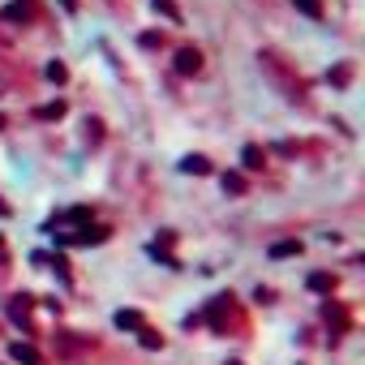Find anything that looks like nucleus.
<instances>
[{"label":"nucleus","mask_w":365,"mask_h":365,"mask_svg":"<svg viewBox=\"0 0 365 365\" xmlns=\"http://www.w3.org/2000/svg\"><path fill=\"white\" fill-rule=\"evenodd\" d=\"M155 9H164V13H168V18H172V22H181V9H176V5H172V0H155Z\"/></svg>","instance_id":"2"},{"label":"nucleus","mask_w":365,"mask_h":365,"mask_svg":"<svg viewBox=\"0 0 365 365\" xmlns=\"http://www.w3.org/2000/svg\"><path fill=\"white\" fill-rule=\"evenodd\" d=\"M297 9H305L309 18H318V13H323V5H318V0H297Z\"/></svg>","instance_id":"3"},{"label":"nucleus","mask_w":365,"mask_h":365,"mask_svg":"<svg viewBox=\"0 0 365 365\" xmlns=\"http://www.w3.org/2000/svg\"><path fill=\"white\" fill-rule=\"evenodd\" d=\"M176 69H181V73H198V69H202V56H198L193 47H185L181 56H176Z\"/></svg>","instance_id":"1"}]
</instances>
